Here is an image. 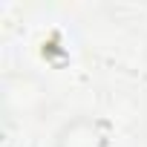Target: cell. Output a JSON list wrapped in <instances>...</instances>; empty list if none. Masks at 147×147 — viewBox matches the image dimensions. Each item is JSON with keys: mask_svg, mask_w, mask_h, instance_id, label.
Returning <instances> with one entry per match:
<instances>
[{"mask_svg": "<svg viewBox=\"0 0 147 147\" xmlns=\"http://www.w3.org/2000/svg\"><path fill=\"white\" fill-rule=\"evenodd\" d=\"M55 147H107V130L98 118H78L58 133Z\"/></svg>", "mask_w": 147, "mask_h": 147, "instance_id": "1", "label": "cell"}]
</instances>
